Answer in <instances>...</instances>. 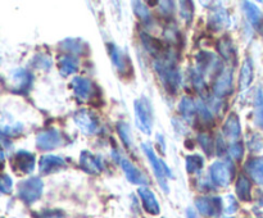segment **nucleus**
Masks as SVG:
<instances>
[{
  "label": "nucleus",
  "mask_w": 263,
  "mask_h": 218,
  "mask_svg": "<svg viewBox=\"0 0 263 218\" xmlns=\"http://www.w3.org/2000/svg\"><path fill=\"white\" fill-rule=\"evenodd\" d=\"M154 69L158 73L164 90L168 91L170 94H175L179 90L181 76H180L176 63H175L174 53L168 50L163 56L156 59L154 61Z\"/></svg>",
  "instance_id": "1"
},
{
  "label": "nucleus",
  "mask_w": 263,
  "mask_h": 218,
  "mask_svg": "<svg viewBox=\"0 0 263 218\" xmlns=\"http://www.w3.org/2000/svg\"><path fill=\"white\" fill-rule=\"evenodd\" d=\"M141 149H143L144 154L148 156L149 162H151L152 167H153L154 173H156V177L157 180H158V184L159 186H161V189L163 190L164 192H170L168 181H167V179H168V177H171V179L174 177L170 167L167 166L162 159H159L158 156H157L156 151H154L153 146H152L151 144L148 143L141 144Z\"/></svg>",
  "instance_id": "2"
},
{
  "label": "nucleus",
  "mask_w": 263,
  "mask_h": 218,
  "mask_svg": "<svg viewBox=\"0 0 263 218\" xmlns=\"http://www.w3.org/2000/svg\"><path fill=\"white\" fill-rule=\"evenodd\" d=\"M134 109H135V122L139 130L145 135H151L154 122L153 108H152L151 102L145 96H141L140 99L135 100Z\"/></svg>",
  "instance_id": "3"
},
{
  "label": "nucleus",
  "mask_w": 263,
  "mask_h": 218,
  "mask_svg": "<svg viewBox=\"0 0 263 218\" xmlns=\"http://www.w3.org/2000/svg\"><path fill=\"white\" fill-rule=\"evenodd\" d=\"M234 174H235V166L233 161H216L210 167L211 181L213 185H217L220 187H226L233 181Z\"/></svg>",
  "instance_id": "4"
},
{
  "label": "nucleus",
  "mask_w": 263,
  "mask_h": 218,
  "mask_svg": "<svg viewBox=\"0 0 263 218\" xmlns=\"http://www.w3.org/2000/svg\"><path fill=\"white\" fill-rule=\"evenodd\" d=\"M44 182L40 177H30L18 184V197L26 204H33L43 195Z\"/></svg>",
  "instance_id": "5"
},
{
  "label": "nucleus",
  "mask_w": 263,
  "mask_h": 218,
  "mask_svg": "<svg viewBox=\"0 0 263 218\" xmlns=\"http://www.w3.org/2000/svg\"><path fill=\"white\" fill-rule=\"evenodd\" d=\"M195 208L203 217L215 218L223 212V200L220 196H198L195 199Z\"/></svg>",
  "instance_id": "6"
},
{
  "label": "nucleus",
  "mask_w": 263,
  "mask_h": 218,
  "mask_svg": "<svg viewBox=\"0 0 263 218\" xmlns=\"http://www.w3.org/2000/svg\"><path fill=\"white\" fill-rule=\"evenodd\" d=\"M112 155L113 158L118 162V164L121 166L122 171L125 172L126 177H127V180L131 184L139 185V186H146V185H148V177H146L135 164L131 163L127 158H125V156H122L121 154H118L116 150L113 151Z\"/></svg>",
  "instance_id": "7"
},
{
  "label": "nucleus",
  "mask_w": 263,
  "mask_h": 218,
  "mask_svg": "<svg viewBox=\"0 0 263 218\" xmlns=\"http://www.w3.org/2000/svg\"><path fill=\"white\" fill-rule=\"evenodd\" d=\"M73 122L86 135H95L99 132V120L89 109H80L73 114Z\"/></svg>",
  "instance_id": "8"
},
{
  "label": "nucleus",
  "mask_w": 263,
  "mask_h": 218,
  "mask_svg": "<svg viewBox=\"0 0 263 218\" xmlns=\"http://www.w3.org/2000/svg\"><path fill=\"white\" fill-rule=\"evenodd\" d=\"M233 91V68L222 67L216 74L213 82V92L216 96H226Z\"/></svg>",
  "instance_id": "9"
},
{
  "label": "nucleus",
  "mask_w": 263,
  "mask_h": 218,
  "mask_svg": "<svg viewBox=\"0 0 263 218\" xmlns=\"http://www.w3.org/2000/svg\"><path fill=\"white\" fill-rule=\"evenodd\" d=\"M108 53H109L110 61H112L113 66L117 68V71L120 72L122 76H128L133 72V66H131V62L128 59V56L118 48L115 44L109 43L107 44Z\"/></svg>",
  "instance_id": "10"
},
{
  "label": "nucleus",
  "mask_w": 263,
  "mask_h": 218,
  "mask_svg": "<svg viewBox=\"0 0 263 218\" xmlns=\"http://www.w3.org/2000/svg\"><path fill=\"white\" fill-rule=\"evenodd\" d=\"M217 68L221 69L220 67V59L210 51H200L197 54V69L203 77L210 76V74L215 73Z\"/></svg>",
  "instance_id": "11"
},
{
  "label": "nucleus",
  "mask_w": 263,
  "mask_h": 218,
  "mask_svg": "<svg viewBox=\"0 0 263 218\" xmlns=\"http://www.w3.org/2000/svg\"><path fill=\"white\" fill-rule=\"evenodd\" d=\"M71 87L74 96L81 102H87L95 97L97 87H94V84L85 77H74L71 81Z\"/></svg>",
  "instance_id": "12"
},
{
  "label": "nucleus",
  "mask_w": 263,
  "mask_h": 218,
  "mask_svg": "<svg viewBox=\"0 0 263 218\" xmlns=\"http://www.w3.org/2000/svg\"><path fill=\"white\" fill-rule=\"evenodd\" d=\"M10 78L13 82V91L17 94H27L32 87V73L25 68L14 69L10 74Z\"/></svg>",
  "instance_id": "13"
},
{
  "label": "nucleus",
  "mask_w": 263,
  "mask_h": 218,
  "mask_svg": "<svg viewBox=\"0 0 263 218\" xmlns=\"http://www.w3.org/2000/svg\"><path fill=\"white\" fill-rule=\"evenodd\" d=\"M63 144V138H62V133L58 130H51L43 131L37 135L36 137V146H37L40 150L48 151L53 150V149L58 148Z\"/></svg>",
  "instance_id": "14"
},
{
  "label": "nucleus",
  "mask_w": 263,
  "mask_h": 218,
  "mask_svg": "<svg viewBox=\"0 0 263 218\" xmlns=\"http://www.w3.org/2000/svg\"><path fill=\"white\" fill-rule=\"evenodd\" d=\"M36 158L27 150H18L12 158L13 168L21 173H31L35 168Z\"/></svg>",
  "instance_id": "15"
},
{
  "label": "nucleus",
  "mask_w": 263,
  "mask_h": 218,
  "mask_svg": "<svg viewBox=\"0 0 263 218\" xmlns=\"http://www.w3.org/2000/svg\"><path fill=\"white\" fill-rule=\"evenodd\" d=\"M67 167L66 161L63 158L54 154H46L43 155L39 161V169H40L41 174H50L55 173V172L62 171Z\"/></svg>",
  "instance_id": "16"
},
{
  "label": "nucleus",
  "mask_w": 263,
  "mask_h": 218,
  "mask_svg": "<svg viewBox=\"0 0 263 218\" xmlns=\"http://www.w3.org/2000/svg\"><path fill=\"white\" fill-rule=\"evenodd\" d=\"M138 194L141 199V204H143V208L145 209L146 213L149 214L157 215L161 212V207H159V203L157 200L156 195L152 191L149 187L146 186H140L138 190Z\"/></svg>",
  "instance_id": "17"
},
{
  "label": "nucleus",
  "mask_w": 263,
  "mask_h": 218,
  "mask_svg": "<svg viewBox=\"0 0 263 218\" xmlns=\"http://www.w3.org/2000/svg\"><path fill=\"white\" fill-rule=\"evenodd\" d=\"M80 166L86 173L90 174H99L103 171L102 159L87 150L80 154Z\"/></svg>",
  "instance_id": "18"
},
{
  "label": "nucleus",
  "mask_w": 263,
  "mask_h": 218,
  "mask_svg": "<svg viewBox=\"0 0 263 218\" xmlns=\"http://www.w3.org/2000/svg\"><path fill=\"white\" fill-rule=\"evenodd\" d=\"M230 25V14H229V12L225 8H216L210 14V18H208V26H210V28H212L215 31L228 28Z\"/></svg>",
  "instance_id": "19"
},
{
  "label": "nucleus",
  "mask_w": 263,
  "mask_h": 218,
  "mask_svg": "<svg viewBox=\"0 0 263 218\" xmlns=\"http://www.w3.org/2000/svg\"><path fill=\"white\" fill-rule=\"evenodd\" d=\"M222 132L229 140L238 141L239 137L241 135V126H240V121H239V117L236 113H230L226 118L225 123H223L222 127Z\"/></svg>",
  "instance_id": "20"
},
{
  "label": "nucleus",
  "mask_w": 263,
  "mask_h": 218,
  "mask_svg": "<svg viewBox=\"0 0 263 218\" xmlns=\"http://www.w3.org/2000/svg\"><path fill=\"white\" fill-rule=\"evenodd\" d=\"M141 43H143L145 50L148 51L151 55L156 56V59L161 58V56H163L164 54H167V51H168L164 50L163 43H162L159 38L153 37V36L148 35V33L145 32L141 33Z\"/></svg>",
  "instance_id": "21"
},
{
  "label": "nucleus",
  "mask_w": 263,
  "mask_h": 218,
  "mask_svg": "<svg viewBox=\"0 0 263 218\" xmlns=\"http://www.w3.org/2000/svg\"><path fill=\"white\" fill-rule=\"evenodd\" d=\"M61 46L63 50L68 51V54H71V55H85V54L89 53L87 44L81 38L68 37L62 41Z\"/></svg>",
  "instance_id": "22"
},
{
  "label": "nucleus",
  "mask_w": 263,
  "mask_h": 218,
  "mask_svg": "<svg viewBox=\"0 0 263 218\" xmlns=\"http://www.w3.org/2000/svg\"><path fill=\"white\" fill-rule=\"evenodd\" d=\"M58 67L62 76H71V74L76 73L77 69H79V59L71 54H64V55L59 56Z\"/></svg>",
  "instance_id": "23"
},
{
  "label": "nucleus",
  "mask_w": 263,
  "mask_h": 218,
  "mask_svg": "<svg viewBox=\"0 0 263 218\" xmlns=\"http://www.w3.org/2000/svg\"><path fill=\"white\" fill-rule=\"evenodd\" d=\"M253 62H252L251 58H247L246 61L243 62L240 74H239V90H240V91H244V90H247L251 86V84L253 82Z\"/></svg>",
  "instance_id": "24"
},
{
  "label": "nucleus",
  "mask_w": 263,
  "mask_h": 218,
  "mask_svg": "<svg viewBox=\"0 0 263 218\" xmlns=\"http://www.w3.org/2000/svg\"><path fill=\"white\" fill-rule=\"evenodd\" d=\"M23 132V125L20 121H14L9 117L0 118V135L3 136H18Z\"/></svg>",
  "instance_id": "25"
},
{
  "label": "nucleus",
  "mask_w": 263,
  "mask_h": 218,
  "mask_svg": "<svg viewBox=\"0 0 263 218\" xmlns=\"http://www.w3.org/2000/svg\"><path fill=\"white\" fill-rule=\"evenodd\" d=\"M246 171L253 181L263 186V156L251 159L247 162Z\"/></svg>",
  "instance_id": "26"
},
{
  "label": "nucleus",
  "mask_w": 263,
  "mask_h": 218,
  "mask_svg": "<svg viewBox=\"0 0 263 218\" xmlns=\"http://www.w3.org/2000/svg\"><path fill=\"white\" fill-rule=\"evenodd\" d=\"M235 192L236 196L241 200V202H251L252 200V182L244 174H240L236 180L235 185Z\"/></svg>",
  "instance_id": "27"
},
{
  "label": "nucleus",
  "mask_w": 263,
  "mask_h": 218,
  "mask_svg": "<svg viewBox=\"0 0 263 218\" xmlns=\"http://www.w3.org/2000/svg\"><path fill=\"white\" fill-rule=\"evenodd\" d=\"M179 110L181 117L186 122H193L194 117L197 115V103H194V100L190 97L184 96L179 103Z\"/></svg>",
  "instance_id": "28"
},
{
  "label": "nucleus",
  "mask_w": 263,
  "mask_h": 218,
  "mask_svg": "<svg viewBox=\"0 0 263 218\" xmlns=\"http://www.w3.org/2000/svg\"><path fill=\"white\" fill-rule=\"evenodd\" d=\"M217 50L226 61H231L236 56V48L229 36H222L217 41Z\"/></svg>",
  "instance_id": "29"
},
{
  "label": "nucleus",
  "mask_w": 263,
  "mask_h": 218,
  "mask_svg": "<svg viewBox=\"0 0 263 218\" xmlns=\"http://www.w3.org/2000/svg\"><path fill=\"white\" fill-rule=\"evenodd\" d=\"M243 10L246 13L247 18L253 26L258 27L262 21V12L254 3L252 2H243Z\"/></svg>",
  "instance_id": "30"
},
{
  "label": "nucleus",
  "mask_w": 263,
  "mask_h": 218,
  "mask_svg": "<svg viewBox=\"0 0 263 218\" xmlns=\"http://www.w3.org/2000/svg\"><path fill=\"white\" fill-rule=\"evenodd\" d=\"M197 115L204 127H213L215 126V118H213L212 112L203 102L197 103Z\"/></svg>",
  "instance_id": "31"
},
{
  "label": "nucleus",
  "mask_w": 263,
  "mask_h": 218,
  "mask_svg": "<svg viewBox=\"0 0 263 218\" xmlns=\"http://www.w3.org/2000/svg\"><path fill=\"white\" fill-rule=\"evenodd\" d=\"M254 123L257 127L263 128V91L257 89L254 95Z\"/></svg>",
  "instance_id": "32"
},
{
  "label": "nucleus",
  "mask_w": 263,
  "mask_h": 218,
  "mask_svg": "<svg viewBox=\"0 0 263 218\" xmlns=\"http://www.w3.org/2000/svg\"><path fill=\"white\" fill-rule=\"evenodd\" d=\"M185 167L189 173H197L202 171L204 167V159L199 154H190L185 158Z\"/></svg>",
  "instance_id": "33"
},
{
  "label": "nucleus",
  "mask_w": 263,
  "mask_h": 218,
  "mask_svg": "<svg viewBox=\"0 0 263 218\" xmlns=\"http://www.w3.org/2000/svg\"><path fill=\"white\" fill-rule=\"evenodd\" d=\"M117 132L120 135V137L122 138L123 144L126 145V148H133L134 144H133V136H131V131L130 127L126 122L121 121V122L117 123Z\"/></svg>",
  "instance_id": "34"
},
{
  "label": "nucleus",
  "mask_w": 263,
  "mask_h": 218,
  "mask_svg": "<svg viewBox=\"0 0 263 218\" xmlns=\"http://www.w3.org/2000/svg\"><path fill=\"white\" fill-rule=\"evenodd\" d=\"M131 5H133L134 13H135V15L139 18V19H141L143 22H148V21H151V17H152L151 12H149V8L146 7L144 3L133 2L131 3Z\"/></svg>",
  "instance_id": "35"
},
{
  "label": "nucleus",
  "mask_w": 263,
  "mask_h": 218,
  "mask_svg": "<svg viewBox=\"0 0 263 218\" xmlns=\"http://www.w3.org/2000/svg\"><path fill=\"white\" fill-rule=\"evenodd\" d=\"M31 66L33 67L35 69H44V71H48L49 68L51 67V59L50 56L46 55V54H37L32 58L31 61Z\"/></svg>",
  "instance_id": "36"
},
{
  "label": "nucleus",
  "mask_w": 263,
  "mask_h": 218,
  "mask_svg": "<svg viewBox=\"0 0 263 218\" xmlns=\"http://www.w3.org/2000/svg\"><path fill=\"white\" fill-rule=\"evenodd\" d=\"M198 141H199L200 146H202L203 150L205 151L207 155H212L215 151V140L212 138V136H210L208 133H199L198 135Z\"/></svg>",
  "instance_id": "37"
},
{
  "label": "nucleus",
  "mask_w": 263,
  "mask_h": 218,
  "mask_svg": "<svg viewBox=\"0 0 263 218\" xmlns=\"http://www.w3.org/2000/svg\"><path fill=\"white\" fill-rule=\"evenodd\" d=\"M247 146H248V149L252 153H258L263 149V137L257 132L249 133L248 140H247Z\"/></svg>",
  "instance_id": "38"
},
{
  "label": "nucleus",
  "mask_w": 263,
  "mask_h": 218,
  "mask_svg": "<svg viewBox=\"0 0 263 218\" xmlns=\"http://www.w3.org/2000/svg\"><path fill=\"white\" fill-rule=\"evenodd\" d=\"M223 212L226 214H234L239 209V203L233 195H226L223 197Z\"/></svg>",
  "instance_id": "39"
},
{
  "label": "nucleus",
  "mask_w": 263,
  "mask_h": 218,
  "mask_svg": "<svg viewBox=\"0 0 263 218\" xmlns=\"http://www.w3.org/2000/svg\"><path fill=\"white\" fill-rule=\"evenodd\" d=\"M229 153H230L231 158H233L234 161H241L244 156L243 143H241V141H234V143H231L230 148H229Z\"/></svg>",
  "instance_id": "40"
},
{
  "label": "nucleus",
  "mask_w": 263,
  "mask_h": 218,
  "mask_svg": "<svg viewBox=\"0 0 263 218\" xmlns=\"http://www.w3.org/2000/svg\"><path fill=\"white\" fill-rule=\"evenodd\" d=\"M13 189V181L10 176L5 173H0V192L2 194H10Z\"/></svg>",
  "instance_id": "41"
},
{
  "label": "nucleus",
  "mask_w": 263,
  "mask_h": 218,
  "mask_svg": "<svg viewBox=\"0 0 263 218\" xmlns=\"http://www.w3.org/2000/svg\"><path fill=\"white\" fill-rule=\"evenodd\" d=\"M181 5V15L187 23L192 21L193 14H194V7H193L192 2H181L180 3Z\"/></svg>",
  "instance_id": "42"
},
{
  "label": "nucleus",
  "mask_w": 263,
  "mask_h": 218,
  "mask_svg": "<svg viewBox=\"0 0 263 218\" xmlns=\"http://www.w3.org/2000/svg\"><path fill=\"white\" fill-rule=\"evenodd\" d=\"M164 36H166L167 40L171 43V45H177L180 40H181V35H180L179 31L175 27H168L166 31H164Z\"/></svg>",
  "instance_id": "43"
},
{
  "label": "nucleus",
  "mask_w": 263,
  "mask_h": 218,
  "mask_svg": "<svg viewBox=\"0 0 263 218\" xmlns=\"http://www.w3.org/2000/svg\"><path fill=\"white\" fill-rule=\"evenodd\" d=\"M159 9H161L162 15H172L175 10V3L172 2H163V3H159Z\"/></svg>",
  "instance_id": "44"
},
{
  "label": "nucleus",
  "mask_w": 263,
  "mask_h": 218,
  "mask_svg": "<svg viewBox=\"0 0 263 218\" xmlns=\"http://www.w3.org/2000/svg\"><path fill=\"white\" fill-rule=\"evenodd\" d=\"M215 151L217 155H222V154L226 151L225 140H223L221 135H217V137H216L215 140Z\"/></svg>",
  "instance_id": "45"
},
{
  "label": "nucleus",
  "mask_w": 263,
  "mask_h": 218,
  "mask_svg": "<svg viewBox=\"0 0 263 218\" xmlns=\"http://www.w3.org/2000/svg\"><path fill=\"white\" fill-rule=\"evenodd\" d=\"M37 218H66L61 210H45L39 214Z\"/></svg>",
  "instance_id": "46"
},
{
  "label": "nucleus",
  "mask_w": 263,
  "mask_h": 218,
  "mask_svg": "<svg viewBox=\"0 0 263 218\" xmlns=\"http://www.w3.org/2000/svg\"><path fill=\"white\" fill-rule=\"evenodd\" d=\"M213 187V182L208 181V180H199V185H198V189L200 191H208Z\"/></svg>",
  "instance_id": "47"
},
{
  "label": "nucleus",
  "mask_w": 263,
  "mask_h": 218,
  "mask_svg": "<svg viewBox=\"0 0 263 218\" xmlns=\"http://www.w3.org/2000/svg\"><path fill=\"white\" fill-rule=\"evenodd\" d=\"M186 218H199V215H198L197 210H194L193 208H187Z\"/></svg>",
  "instance_id": "48"
},
{
  "label": "nucleus",
  "mask_w": 263,
  "mask_h": 218,
  "mask_svg": "<svg viewBox=\"0 0 263 218\" xmlns=\"http://www.w3.org/2000/svg\"><path fill=\"white\" fill-rule=\"evenodd\" d=\"M5 164V154H4V150H3V148L0 146V169L4 167Z\"/></svg>",
  "instance_id": "49"
},
{
  "label": "nucleus",
  "mask_w": 263,
  "mask_h": 218,
  "mask_svg": "<svg viewBox=\"0 0 263 218\" xmlns=\"http://www.w3.org/2000/svg\"><path fill=\"white\" fill-rule=\"evenodd\" d=\"M257 203H258V205L263 207V190H259V191L257 192Z\"/></svg>",
  "instance_id": "50"
},
{
  "label": "nucleus",
  "mask_w": 263,
  "mask_h": 218,
  "mask_svg": "<svg viewBox=\"0 0 263 218\" xmlns=\"http://www.w3.org/2000/svg\"><path fill=\"white\" fill-rule=\"evenodd\" d=\"M157 138H158V143L161 144V149H162V151H163L164 153V150H166V145H164V137H162V135H157Z\"/></svg>",
  "instance_id": "51"
},
{
  "label": "nucleus",
  "mask_w": 263,
  "mask_h": 218,
  "mask_svg": "<svg viewBox=\"0 0 263 218\" xmlns=\"http://www.w3.org/2000/svg\"><path fill=\"white\" fill-rule=\"evenodd\" d=\"M223 218H231V217H223Z\"/></svg>",
  "instance_id": "52"
},
{
  "label": "nucleus",
  "mask_w": 263,
  "mask_h": 218,
  "mask_svg": "<svg viewBox=\"0 0 263 218\" xmlns=\"http://www.w3.org/2000/svg\"><path fill=\"white\" fill-rule=\"evenodd\" d=\"M262 35H263V28H262Z\"/></svg>",
  "instance_id": "53"
}]
</instances>
